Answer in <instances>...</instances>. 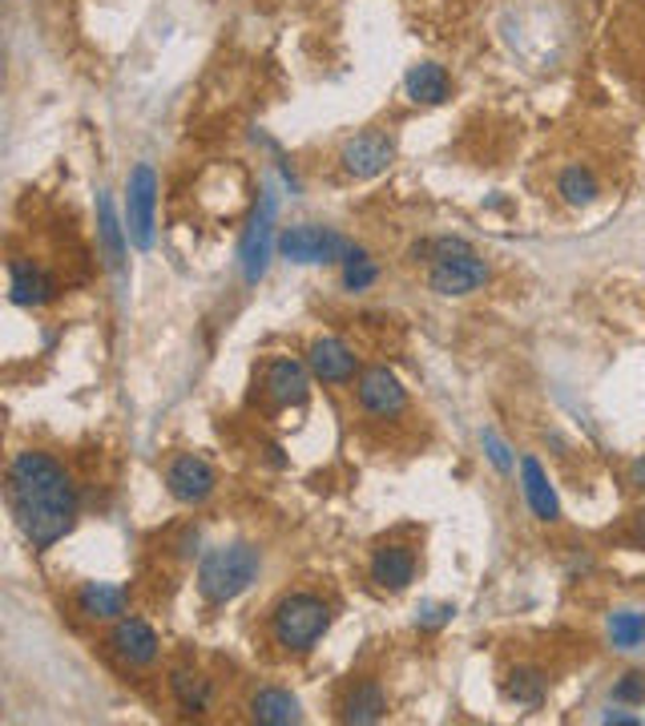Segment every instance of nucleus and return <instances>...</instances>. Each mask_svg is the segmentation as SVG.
<instances>
[{
  "instance_id": "nucleus-1",
  "label": "nucleus",
  "mask_w": 645,
  "mask_h": 726,
  "mask_svg": "<svg viewBox=\"0 0 645 726\" xmlns=\"http://www.w3.org/2000/svg\"><path fill=\"white\" fill-rule=\"evenodd\" d=\"M9 509L33 549H53L77 521V485L49 452H16L9 464Z\"/></svg>"
},
{
  "instance_id": "nucleus-2",
  "label": "nucleus",
  "mask_w": 645,
  "mask_h": 726,
  "mask_svg": "<svg viewBox=\"0 0 645 726\" xmlns=\"http://www.w3.org/2000/svg\"><path fill=\"white\" fill-rule=\"evenodd\" d=\"M262 569V553L259 545L250 541H230V545H218L202 557L199 565V593L211 605H226V601L242 598L254 581H259Z\"/></svg>"
},
{
  "instance_id": "nucleus-3",
  "label": "nucleus",
  "mask_w": 645,
  "mask_h": 726,
  "mask_svg": "<svg viewBox=\"0 0 645 726\" xmlns=\"http://www.w3.org/2000/svg\"><path fill=\"white\" fill-rule=\"evenodd\" d=\"M331 629V605L319 593H286L271 614V638L286 654H307Z\"/></svg>"
},
{
  "instance_id": "nucleus-4",
  "label": "nucleus",
  "mask_w": 645,
  "mask_h": 726,
  "mask_svg": "<svg viewBox=\"0 0 645 726\" xmlns=\"http://www.w3.org/2000/svg\"><path fill=\"white\" fill-rule=\"evenodd\" d=\"M348 247L351 242L339 235V230H331V226H315V223L286 226L283 235H279V254H283L286 263H298V266L343 263Z\"/></svg>"
},
{
  "instance_id": "nucleus-5",
  "label": "nucleus",
  "mask_w": 645,
  "mask_h": 726,
  "mask_svg": "<svg viewBox=\"0 0 645 726\" xmlns=\"http://www.w3.org/2000/svg\"><path fill=\"white\" fill-rule=\"evenodd\" d=\"M154 211H158V174L149 162H137L125 182V230L137 251L154 247Z\"/></svg>"
},
{
  "instance_id": "nucleus-6",
  "label": "nucleus",
  "mask_w": 645,
  "mask_h": 726,
  "mask_svg": "<svg viewBox=\"0 0 645 726\" xmlns=\"http://www.w3.org/2000/svg\"><path fill=\"white\" fill-rule=\"evenodd\" d=\"M488 283V263H484L476 251H460L448 254V259H435L432 271H428V287L435 295H448V299H464L472 291H480Z\"/></svg>"
},
{
  "instance_id": "nucleus-7",
  "label": "nucleus",
  "mask_w": 645,
  "mask_h": 726,
  "mask_svg": "<svg viewBox=\"0 0 645 726\" xmlns=\"http://www.w3.org/2000/svg\"><path fill=\"white\" fill-rule=\"evenodd\" d=\"M392 162H396V138L384 134V129L355 134V138L343 141V150H339V166H343L348 178H380Z\"/></svg>"
},
{
  "instance_id": "nucleus-8",
  "label": "nucleus",
  "mask_w": 645,
  "mask_h": 726,
  "mask_svg": "<svg viewBox=\"0 0 645 726\" xmlns=\"http://www.w3.org/2000/svg\"><path fill=\"white\" fill-rule=\"evenodd\" d=\"M355 396H360V408L375 420H392L408 408V388L399 384V376L392 367H367L360 372V384H355Z\"/></svg>"
},
{
  "instance_id": "nucleus-9",
  "label": "nucleus",
  "mask_w": 645,
  "mask_h": 726,
  "mask_svg": "<svg viewBox=\"0 0 645 726\" xmlns=\"http://www.w3.org/2000/svg\"><path fill=\"white\" fill-rule=\"evenodd\" d=\"M271 238H274V194L267 190L259 202V214L250 218L247 235H242V247H238L242 279H247L250 287L267 275V263H271Z\"/></svg>"
},
{
  "instance_id": "nucleus-10",
  "label": "nucleus",
  "mask_w": 645,
  "mask_h": 726,
  "mask_svg": "<svg viewBox=\"0 0 645 726\" xmlns=\"http://www.w3.org/2000/svg\"><path fill=\"white\" fill-rule=\"evenodd\" d=\"M166 489H170V497L182 504H202L214 497L218 476H214V468L202 461V456L182 452V456H174V461L166 464Z\"/></svg>"
},
{
  "instance_id": "nucleus-11",
  "label": "nucleus",
  "mask_w": 645,
  "mask_h": 726,
  "mask_svg": "<svg viewBox=\"0 0 645 726\" xmlns=\"http://www.w3.org/2000/svg\"><path fill=\"white\" fill-rule=\"evenodd\" d=\"M110 646L125 666H137V670L158 662V650H161L154 626L142 622V617H117L110 629Z\"/></svg>"
},
{
  "instance_id": "nucleus-12",
  "label": "nucleus",
  "mask_w": 645,
  "mask_h": 726,
  "mask_svg": "<svg viewBox=\"0 0 645 726\" xmlns=\"http://www.w3.org/2000/svg\"><path fill=\"white\" fill-rule=\"evenodd\" d=\"M307 367H310V376L322 379V384H351L355 372H360V360H355V351H351L343 339L322 336L310 343Z\"/></svg>"
},
{
  "instance_id": "nucleus-13",
  "label": "nucleus",
  "mask_w": 645,
  "mask_h": 726,
  "mask_svg": "<svg viewBox=\"0 0 645 726\" xmlns=\"http://www.w3.org/2000/svg\"><path fill=\"white\" fill-rule=\"evenodd\" d=\"M267 396H271L274 408H291V404H303L310 392V367H303L298 360H271L267 363Z\"/></svg>"
},
{
  "instance_id": "nucleus-14",
  "label": "nucleus",
  "mask_w": 645,
  "mask_h": 726,
  "mask_svg": "<svg viewBox=\"0 0 645 726\" xmlns=\"http://www.w3.org/2000/svg\"><path fill=\"white\" fill-rule=\"evenodd\" d=\"M521 489H524V501L533 509L536 521H561V501H557V489H553V480L548 473L541 468L536 456H524L521 461Z\"/></svg>"
},
{
  "instance_id": "nucleus-15",
  "label": "nucleus",
  "mask_w": 645,
  "mask_h": 726,
  "mask_svg": "<svg viewBox=\"0 0 645 726\" xmlns=\"http://www.w3.org/2000/svg\"><path fill=\"white\" fill-rule=\"evenodd\" d=\"M372 581L387 593H399L416 581V553L408 545H384L372 557Z\"/></svg>"
},
{
  "instance_id": "nucleus-16",
  "label": "nucleus",
  "mask_w": 645,
  "mask_h": 726,
  "mask_svg": "<svg viewBox=\"0 0 645 726\" xmlns=\"http://www.w3.org/2000/svg\"><path fill=\"white\" fill-rule=\"evenodd\" d=\"M250 718L262 726H291L303 723V706L291 690L283 687H262L250 694Z\"/></svg>"
},
{
  "instance_id": "nucleus-17",
  "label": "nucleus",
  "mask_w": 645,
  "mask_h": 726,
  "mask_svg": "<svg viewBox=\"0 0 645 726\" xmlns=\"http://www.w3.org/2000/svg\"><path fill=\"white\" fill-rule=\"evenodd\" d=\"M125 589L110 586V581H86L77 589V610L89 617V622H117L125 614Z\"/></svg>"
},
{
  "instance_id": "nucleus-18",
  "label": "nucleus",
  "mask_w": 645,
  "mask_h": 726,
  "mask_svg": "<svg viewBox=\"0 0 645 726\" xmlns=\"http://www.w3.org/2000/svg\"><path fill=\"white\" fill-rule=\"evenodd\" d=\"M404 89L416 105H444L452 98V81H448V69L435 61L411 65L408 77H404Z\"/></svg>"
},
{
  "instance_id": "nucleus-19",
  "label": "nucleus",
  "mask_w": 645,
  "mask_h": 726,
  "mask_svg": "<svg viewBox=\"0 0 645 726\" xmlns=\"http://www.w3.org/2000/svg\"><path fill=\"white\" fill-rule=\"evenodd\" d=\"M9 295H13L16 307H45L53 303V279L33 263H13L9 266Z\"/></svg>"
},
{
  "instance_id": "nucleus-20",
  "label": "nucleus",
  "mask_w": 645,
  "mask_h": 726,
  "mask_svg": "<svg viewBox=\"0 0 645 726\" xmlns=\"http://www.w3.org/2000/svg\"><path fill=\"white\" fill-rule=\"evenodd\" d=\"M384 714H387L384 687H380L375 678H360V682L348 690V699H343V723L367 726V723H380Z\"/></svg>"
},
{
  "instance_id": "nucleus-21",
  "label": "nucleus",
  "mask_w": 645,
  "mask_h": 726,
  "mask_svg": "<svg viewBox=\"0 0 645 726\" xmlns=\"http://www.w3.org/2000/svg\"><path fill=\"white\" fill-rule=\"evenodd\" d=\"M170 690H174V699L182 711L190 714H202L206 706H211V678L202 674V670H194V666H174L170 670Z\"/></svg>"
},
{
  "instance_id": "nucleus-22",
  "label": "nucleus",
  "mask_w": 645,
  "mask_h": 726,
  "mask_svg": "<svg viewBox=\"0 0 645 726\" xmlns=\"http://www.w3.org/2000/svg\"><path fill=\"white\" fill-rule=\"evenodd\" d=\"M98 230H101V242H105V259H110V266H113V271H122V266H125V242H129V230H125V226L117 223L110 194H101V198H98Z\"/></svg>"
},
{
  "instance_id": "nucleus-23",
  "label": "nucleus",
  "mask_w": 645,
  "mask_h": 726,
  "mask_svg": "<svg viewBox=\"0 0 645 726\" xmlns=\"http://www.w3.org/2000/svg\"><path fill=\"white\" fill-rule=\"evenodd\" d=\"M545 690H548V678L536 670V666H521V670H512L509 674V699L517 706H541L545 702Z\"/></svg>"
},
{
  "instance_id": "nucleus-24",
  "label": "nucleus",
  "mask_w": 645,
  "mask_h": 726,
  "mask_svg": "<svg viewBox=\"0 0 645 726\" xmlns=\"http://www.w3.org/2000/svg\"><path fill=\"white\" fill-rule=\"evenodd\" d=\"M609 642H613L618 650H637L645 642V614H637V610L609 614Z\"/></svg>"
},
{
  "instance_id": "nucleus-25",
  "label": "nucleus",
  "mask_w": 645,
  "mask_h": 726,
  "mask_svg": "<svg viewBox=\"0 0 645 726\" xmlns=\"http://www.w3.org/2000/svg\"><path fill=\"white\" fill-rule=\"evenodd\" d=\"M557 190L565 194V202L569 206H589V202L597 198V178L589 166H569L565 174H561Z\"/></svg>"
},
{
  "instance_id": "nucleus-26",
  "label": "nucleus",
  "mask_w": 645,
  "mask_h": 726,
  "mask_svg": "<svg viewBox=\"0 0 645 726\" xmlns=\"http://www.w3.org/2000/svg\"><path fill=\"white\" fill-rule=\"evenodd\" d=\"M375 283V266L372 259H367V251L363 247H348V254H343V287L348 291H363Z\"/></svg>"
},
{
  "instance_id": "nucleus-27",
  "label": "nucleus",
  "mask_w": 645,
  "mask_h": 726,
  "mask_svg": "<svg viewBox=\"0 0 645 726\" xmlns=\"http://www.w3.org/2000/svg\"><path fill=\"white\" fill-rule=\"evenodd\" d=\"M613 699L625 702V706H645V670H630V674L621 678L618 687H613Z\"/></svg>"
},
{
  "instance_id": "nucleus-28",
  "label": "nucleus",
  "mask_w": 645,
  "mask_h": 726,
  "mask_svg": "<svg viewBox=\"0 0 645 726\" xmlns=\"http://www.w3.org/2000/svg\"><path fill=\"white\" fill-rule=\"evenodd\" d=\"M480 440H484V449H488V456H493V464H497L500 473H509V468H512L509 444H505L497 432H480Z\"/></svg>"
},
{
  "instance_id": "nucleus-29",
  "label": "nucleus",
  "mask_w": 645,
  "mask_h": 726,
  "mask_svg": "<svg viewBox=\"0 0 645 726\" xmlns=\"http://www.w3.org/2000/svg\"><path fill=\"white\" fill-rule=\"evenodd\" d=\"M452 617H456V605H428L416 626L420 629H440L444 622H452Z\"/></svg>"
},
{
  "instance_id": "nucleus-30",
  "label": "nucleus",
  "mask_w": 645,
  "mask_h": 726,
  "mask_svg": "<svg viewBox=\"0 0 645 726\" xmlns=\"http://www.w3.org/2000/svg\"><path fill=\"white\" fill-rule=\"evenodd\" d=\"M606 723H621V726H637L642 718H633V714H621V711H609Z\"/></svg>"
},
{
  "instance_id": "nucleus-31",
  "label": "nucleus",
  "mask_w": 645,
  "mask_h": 726,
  "mask_svg": "<svg viewBox=\"0 0 645 726\" xmlns=\"http://www.w3.org/2000/svg\"><path fill=\"white\" fill-rule=\"evenodd\" d=\"M630 480H633V485H637V489H645V456H642V461H633Z\"/></svg>"
},
{
  "instance_id": "nucleus-32",
  "label": "nucleus",
  "mask_w": 645,
  "mask_h": 726,
  "mask_svg": "<svg viewBox=\"0 0 645 726\" xmlns=\"http://www.w3.org/2000/svg\"><path fill=\"white\" fill-rule=\"evenodd\" d=\"M633 533H637V541H645V504L637 509V517H633Z\"/></svg>"
}]
</instances>
